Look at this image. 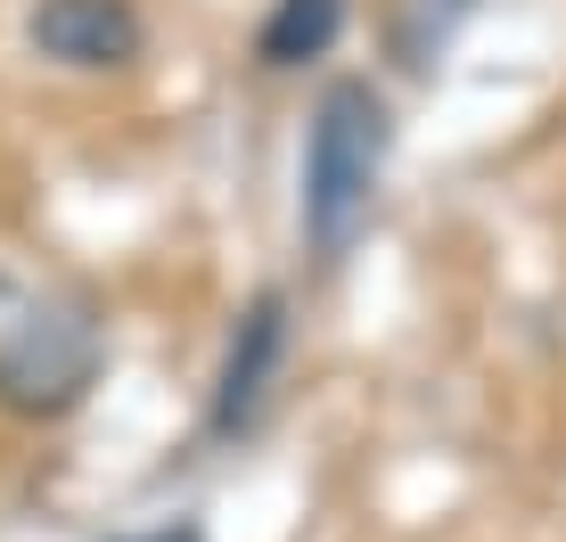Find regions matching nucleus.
I'll return each mask as SVG.
<instances>
[{"label":"nucleus","mask_w":566,"mask_h":542,"mask_svg":"<svg viewBox=\"0 0 566 542\" xmlns=\"http://www.w3.org/2000/svg\"><path fill=\"white\" fill-rule=\"evenodd\" d=\"M386 148H395L386 100L361 83V74H337V83L321 91V107H312V132H304V198H296L304 247L321 263H337L345 247L361 239L369 198H378V173H386Z\"/></svg>","instance_id":"nucleus-1"},{"label":"nucleus","mask_w":566,"mask_h":542,"mask_svg":"<svg viewBox=\"0 0 566 542\" xmlns=\"http://www.w3.org/2000/svg\"><path fill=\"white\" fill-rule=\"evenodd\" d=\"M99 378V321L83 304H33L0 329V403L25 419H57Z\"/></svg>","instance_id":"nucleus-2"},{"label":"nucleus","mask_w":566,"mask_h":542,"mask_svg":"<svg viewBox=\"0 0 566 542\" xmlns=\"http://www.w3.org/2000/svg\"><path fill=\"white\" fill-rule=\"evenodd\" d=\"M280 362H287V296H280V288H263V296L239 313L230 345H222V378H213V436H247V428H255L263 403H271Z\"/></svg>","instance_id":"nucleus-3"},{"label":"nucleus","mask_w":566,"mask_h":542,"mask_svg":"<svg viewBox=\"0 0 566 542\" xmlns=\"http://www.w3.org/2000/svg\"><path fill=\"white\" fill-rule=\"evenodd\" d=\"M25 42L57 66H132L148 50V25L132 0H33Z\"/></svg>","instance_id":"nucleus-4"},{"label":"nucleus","mask_w":566,"mask_h":542,"mask_svg":"<svg viewBox=\"0 0 566 542\" xmlns=\"http://www.w3.org/2000/svg\"><path fill=\"white\" fill-rule=\"evenodd\" d=\"M345 33V0H271L255 58L263 66H304V58H328Z\"/></svg>","instance_id":"nucleus-5"},{"label":"nucleus","mask_w":566,"mask_h":542,"mask_svg":"<svg viewBox=\"0 0 566 542\" xmlns=\"http://www.w3.org/2000/svg\"><path fill=\"white\" fill-rule=\"evenodd\" d=\"M140 542H206L198 527H165V534H140Z\"/></svg>","instance_id":"nucleus-6"}]
</instances>
